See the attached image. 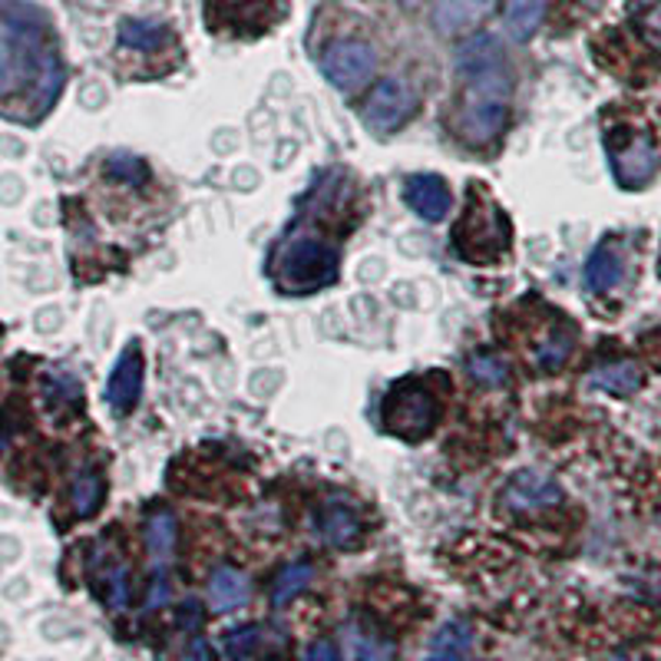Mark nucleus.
Here are the masks:
<instances>
[{"mask_svg":"<svg viewBox=\"0 0 661 661\" xmlns=\"http://www.w3.org/2000/svg\"><path fill=\"white\" fill-rule=\"evenodd\" d=\"M60 60L47 47L43 30L27 14H11L0 21V93H17L24 87H37L40 107L47 110L60 90Z\"/></svg>","mask_w":661,"mask_h":661,"instance_id":"f257e3e1","label":"nucleus"},{"mask_svg":"<svg viewBox=\"0 0 661 661\" xmlns=\"http://www.w3.org/2000/svg\"><path fill=\"white\" fill-rule=\"evenodd\" d=\"M466 90L457 110V133L473 142V146H486L496 136L503 133L507 126V113H510V73L507 66H492V70H479L463 76Z\"/></svg>","mask_w":661,"mask_h":661,"instance_id":"f03ea898","label":"nucleus"},{"mask_svg":"<svg viewBox=\"0 0 661 661\" xmlns=\"http://www.w3.org/2000/svg\"><path fill=\"white\" fill-rule=\"evenodd\" d=\"M440 407L417 384H397L384 397V427L400 440H421L437 427Z\"/></svg>","mask_w":661,"mask_h":661,"instance_id":"7ed1b4c3","label":"nucleus"},{"mask_svg":"<svg viewBox=\"0 0 661 661\" xmlns=\"http://www.w3.org/2000/svg\"><path fill=\"white\" fill-rule=\"evenodd\" d=\"M335 272H338L335 248H327L317 238H298V241H291L285 252H282V262H278V278L285 285H291V288L324 285V282L335 278Z\"/></svg>","mask_w":661,"mask_h":661,"instance_id":"20e7f679","label":"nucleus"},{"mask_svg":"<svg viewBox=\"0 0 661 661\" xmlns=\"http://www.w3.org/2000/svg\"><path fill=\"white\" fill-rule=\"evenodd\" d=\"M507 222L492 202L473 205L470 215H463V222L457 225V245L463 259H489L496 252L507 248Z\"/></svg>","mask_w":661,"mask_h":661,"instance_id":"39448f33","label":"nucleus"},{"mask_svg":"<svg viewBox=\"0 0 661 661\" xmlns=\"http://www.w3.org/2000/svg\"><path fill=\"white\" fill-rule=\"evenodd\" d=\"M321 70L338 90H354L377 70V53L364 40H338L321 53Z\"/></svg>","mask_w":661,"mask_h":661,"instance_id":"423d86ee","label":"nucleus"},{"mask_svg":"<svg viewBox=\"0 0 661 661\" xmlns=\"http://www.w3.org/2000/svg\"><path fill=\"white\" fill-rule=\"evenodd\" d=\"M413 113H417V97L400 79H381L364 103V120L374 133H394Z\"/></svg>","mask_w":661,"mask_h":661,"instance_id":"0eeeda50","label":"nucleus"},{"mask_svg":"<svg viewBox=\"0 0 661 661\" xmlns=\"http://www.w3.org/2000/svg\"><path fill=\"white\" fill-rule=\"evenodd\" d=\"M612 165H615V176L622 186H645L654 170H658V149L651 142V136L638 133L632 136L625 146H615L612 149Z\"/></svg>","mask_w":661,"mask_h":661,"instance_id":"6e6552de","label":"nucleus"},{"mask_svg":"<svg viewBox=\"0 0 661 661\" xmlns=\"http://www.w3.org/2000/svg\"><path fill=\"white\" fill-rule=\"evenodd\" d=\"M139 394H142V354H139L136 345H129V348L123 351L120 364L113 367L107 397H110V403H113L120 413H126V410L136 407Z\"/></svg>","mask_w":661,"mask_h":661,"instance_id":"1a4fd4ad","label":"nucleus"},{"mask_svg":"<svg viewBox=\"0 0 661 661\" xmlns=\"http://www.w3.org/2000/svg\"><path fill=\"white\" fill-rule=\"evenodd\" d=\"M407 202L427 222H440L450 212V189L440 176H413L407 183Z\"/></svg>","mask_w":661,"mask_h":661,"instance_id":"9d476101","label":"nucleus"},{"mask_svg":"<svg viewBox=\"0 0 661 661\" xmlns=\"http://www.w3.org/2000/svg\"><path fill=\"white\" fill-rule=\"evenodd\" d=\"M492 8L496 0H440L434 11V24L440 34H463L476 27Z\"/></svg>","mask_w":661,"mask_h":661,"instance_id":"9b49d317","label":"nucleus"},{"mask_svg":"<svg viewBox=\"0 0 661 661\" xmlns=\"http://www.w3.org/2000/svg\"><path fill=\"white\" fill-rule=\"evenodd\" d=\"M559 496H562V489L549 476H542V473H520L513 479V486H510V503L516 510L552 507V503H559Z\"/></svg>","mask_w":661,"mask_h":661,"instance_id":"f8f14e48","label":"nucleus"},{"mask_svg":"<svg viewBox=\"0 0 661 661\" xmlns=\"http://www.w3.org/2000/svg\"><path fill=\"white\" fill-rule=\"evenodd\" d=\"M248 602V578L238 569H219L209 578V606L215 612H238Z\"/></svg>","mask_w":661,"mask_h":661,"instance_id":"ddd939ff","label":"nucleus"},{"mask_svg":"<svg viewBox=\"0 0 661 661\" xmlns=\"http://www.w3.org/2000/svg\"><path fill=\"white\" fill-rule=\"evenodd\" d=\"M492 66H507L503 47L492 34H476L470 37L460 50H457V70L460 76L476 73V70H492Z\"/></svg>","mask_w":661,"mask_h":661,"instance_id":"4468645a","label":"nucleus"},{"mask_svg":"<svg viewBox=\"0 0 661 661\" xmlns=\"http://www.w3.org/2000/svg\"><path fill=\"white\" fill-rule=\"evenodd\" d=\"M546 17V0H510V8H507V30L513 40H529L539 24Z\"/></svg>","mask_w":661,"mask_h":661,"instance_id":"2eb2a0df","label":"nucleus"},{"mask_svg":"<svg viewBox=\"0 0 661 661\" xmlns=\"http://www.w3.org/2000/svg\"><path fill=\"white\" fill-rule=\"evenodd\" d=\"M586 282L593 291H609L622 282V255L615 252V248H609V245L596 248L589 265H586Z\"/></svg>","mask_w":661,"mask_h":661,"instance_id":"dca6fc26","label":"nucleus"},{"mask_svg":"<svg viewBox=\"0 0 661 661\" xmlns=\"http://www.w3.org/2000/svg\"><path fill=\"white\" fill-rule=\"evenodd\" d=\"M341 641H345V651H348L354 661H394L390 641L374 638L371 632H361L358 625H348V628L341 632Z\"/></svg>","mask_w":661,"mask_h":661,"instance_id":"f3484780","label":"nucleus"},{"mask_svg":"<svg viewBox=\"0 0 661 661\" xmlns=\"http://www.w3.org/2000/svg\"><path fill=\"white\" fill-rule=\"evenodd\" d=\"M120 43H126L133 50H159L162 43H170V27L155 24V21H123Z\"/></svg>","mask_w":661,"mask_h":661,"instance_id":"a211bd4d","label":"nucleus"},{"mask_svg":"<svg viewBox=\"0 0 661 661\" xmlns=\"http://www.w3.org/2000/svg\"><path fill=\"white\" fill-rule=\"evenodd\" d=\"M146 542H149V552L155 562H165L176 546V520L170 513H159L149 520V529H146Z\"/></svg>","mask_w":661,"mask_h":661,"instance_id":"6ab92c4d","label":"nucleus"},{"mask_svg":"<svg viewBox=\"0 0 661 661\" xmlns=\"http://www.w3.org/2000/svg\"><path fill=\"white\" fill-rule=\"evenodd\" d=\"M641 384V374L635 364L622 361V364H612V367H602L593 374V387H602V390H612V394H632L635 387Z\"/></svg>","mask_w":661,"mask_h":661,"instance_id":"aec40b11","label":"nucleus"},{"mask_svg":"<svg viewBox=\"0 0 661 661\" xmlns=\"http://www.w3.org/2000/svg\"><path fill=\"white\" fill-rule=\"evenodd\" d=\"M321 533L327 542H335V546H351L361 533V523L354 520V513L348 510H327L324 520H321Z\"/></svg>","mask_w":661,"mask_h":661,"instance_id":"412c9836","label":"nucleus"},{"mask_svg":"<svg viewBox=\"0 0 661 661\" xmlns=\"http://www.w3.org/2000/svg\"><path fill=\"white\" fill-rule=\"evenodd\" d=\"M311 578H314L311 562H295V565H288V569L278 575V583H275V606H285V602H291L298 593H304V589L311 586Z\"/></svg>","mask_w":661,"mask_h":661,"instance_id":"4be33fe9","label":"nucleus"},{"mask_svg":"<svg viewBox=\"0 0 661 661\" xmlns=\"http://www.w3.org/2000/svg\"><path fill=\"white\" fill-rule=\"evenodd\" d=\"M100 479L93 476V473H87V476H79L76 483H73V510L79 513V516H90L97 507H100Z\"/></svg>","mask_w":661,"mask_h":661,"instance_id":"5701e85b","label":"nucleus"},{"mask_svg":"<svg viewBox=\"0 0 661 661\" xmlns=\"http://www.w3.org/2000/svg\"><path fill=\"white\" fill-rule=\"evenodd\" d=\"M470 371H473V377H476L479 384H486V387H500V384H507V377H510L507 364L496 358V354H476L473 364H470Z\"/></svg>","mask_w":661,"mask_h":661,"instance_id":"b1692460","label":"nucleus"},{"mask_svg":"<svg viewBox=\"0 0 661 661\" xmlns=\"http://www.w3.org/2000/svg\"><path fill=\"white\" fill-rule=\"evenodd\" d=\"M255 645H259V628L255 625H241V628L225 635V654L232 661H245L248 654L255 651Z\"/></svg>","mask_w":661,"mask_h":661,"instance_id":"393cba45","label":"nucleus"},{"mask_svg":"<svg viewBox=\"0 0 661 661\" xmlns=\"http://www.w3.org/2000/svg\"><path fill=\"white\" fill-rule=\"evenodd\" d=\"M107 599H110V606L120 612V609H126L129 606V578H126V569H113L110 572V589H107Z\"/></svg>","mask_w":661,"mask_h":661,"instance_id":"a878e982","label":"nucleus"},{"mask_svg":"<svg viewBox=\"0 0 661 661\" xmlns=\"http://www.w3.org/2000/svg\"><path fill=\"white\" fill-rule=\"evenodd\" d=\"M304 661H338V651H335V645L317 641V645L304 654Z\"/></svg>","mask_w":661,"mask_h":661,"instance_id":"bb28decb","label":"nucleus"},{"mask_svg":"<svg viewBox=\"0 0 661 661\" xmlns=\"http://www.w3.org/2000/svg\"><path fill=\"white\" fill-rule=\"evenodd\" d=\"M165 599H170V586H165V578H155V586L146 599V609H159V606H165Z\"/></svg>","mask_w":661,"mask_h":661,"instance_id":"cd10ccee","label":"nucleus"},{"mask_svg":"<svg viewBox=\"0 0 661 661\" xmlns=\"http://www.w3.org/2000/svg\"><path fill=\"white\" fill-rule=\"evenodd\" d=\"M186 661H215V658H212V648H209V641L196 638V641L189 645V654H186Z\"/></svg>","mask_w":661,"mask_h":661,"instance_id":"c85d7f7f","label":"nucleus"},{"mask_svg":"<svg viewBox=\"0 0 661 661\" xmlns=\"http://www.w3.org/2000/svg\"><path fill=\"white\" fill-rule=\"evenodd\" d=\"M427 661H466V651H450V648H431Z\"/></svg>","mask_w":661,"mask_h":661,"instance_id":"c756f323","label":"nucleus"},{"mask_svg":"<svg viewBox=\"0 0 661 661\" xmlns=\"http://www.w3.org/2000/svg\"><path fill=\"white\" fill-rule=\"evenodd\" d=\"M196 619H199V606H196V602H186V606H183V628H192Z\"/></svg>","mask_w":661,"mask_h":661,"instance_id":"7c9ffc66","label":"nucleus"},{"mask_svg":"<svg viewBox=\"0 0 661 661\" xmlns=\"http://www.w3.org/2000/svg\"><path fill=\"white\" fill-rule=\"evenodd\" d=\"M583 4H589V8H599V4H602V0H583Z\"/></svg>","mask_w":661,"mask_h":661,"instance_id":"2f4dec72","label":"nucleus"},{"mask_svg":"<svg viewBox=\"0 0 661 661\" xmlns=\"http://www.w3.org/2000/svg\"><path fill=\"white\" fill-rule=\"evenodd\" d=\"M400 4H417V0H400Z\"/></svg>","mask_w":661,"mask_h":661,"instance_id":"473e14b6","label":"nucleus"}]
</instances>
